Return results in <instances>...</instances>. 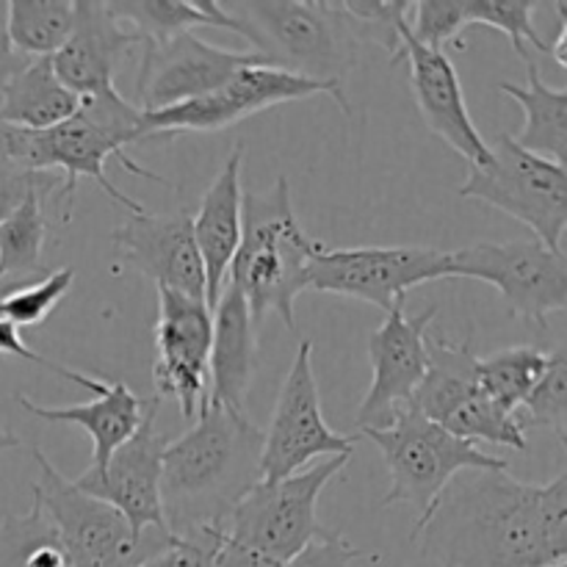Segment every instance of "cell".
Masks as SVG:
<instances>
[{"instance_id":"6da1fadb","label":"cell","mask_w":567,"mask_h":567,"mask_svg":"<svg viewBox=\"0 0 567 567\" xmlns=\"http://www.w3.org/2000/svg\"><path fill=\"white\" fill-rule=\"evenodd\" d=\"M421 548L441 567L567 563V471L526 485L507 471H463L432 507Z\"/></svg>"},{"instance_id":"7a4b0ae2","label":"cell","mask_w":567,"mask_h":567,"mask_svg":"<svg viewBox=\"0 0 567 567\" xmlns=\"http://www.w3.org/2000/svg\"><path fill=\"white\" fill-rule=\"evenodd\" d=\"M264 432L244 413L205 404L164 452L161 504L169 535L221 526L244 493L260 482Z\"/></svg>"},{"instance_id":"3957f363","label":"cell","mask_w":567,"mask_h":567,"mask_svg":"<svg viewBox=\"0 0 567 567\" xmlns=\"http://www.w3.org/2000/svg\"><path fill=\"white\" fill-rule=\"evenodd\" d=\"M138 122H142V109L122 97L120 89H109L103 94L81 97V109L70 120L48 127V131L9 127L6 158L31 172H64V186H61L59 199L66 203V208L75 197L78 181L86 177L127 214H144L147 208L127 197L122 188H116V183H111L109 172H105L109 158H114L131 175L166 183L164 177L138 166L127 155V144H136Z\"/></svg>"},{"instance_id":"277c9868","label":"cell","mask_w":567,"mask_h":567,"mask_svg":"<svg viewBox=\"0 0 567 567\" xmlns=\"http://www.w3.org/2000/svg\"><path fill=\"white\" fill-rule=\"evenodd\" d=\"M319 241L308 238L293 214L288 177H277L266 192H244L241 241L227 277L247 302L260 330L266 313H277L288 330H297L293 302L308 288V266Z\"/></svg>"},{"instance_id":"5b68a950","label":"cell","mask_w":567,"mask_h":567,"mask_svg":"<svg viewBox=\"0 0 567 567\" xmlns=\"http://www.w3.org/2000/svg\"><path fill=\"white\" fill-rule=\"evenodd\" d=\"M219 9L269 66L347 89L363 42L336 0H219Z\"/></svg>"},{"instance_id":"8992f818","label":"cell","mask_w":567,"mask_h":567,"mask_svg":"<svg viewBox=\"0 0 567 567\" xmlns=\"http://www.w3.org/2000/svg\"><path fill=\"white\" fill-rule=\"evenodd\" d=\"M352 454L327 457L288 480L258 482L221 524L216 567H280L324 532L316 507L324 487L347 468Z\"/></svg>"},{"instance_id":"52a82bcc","label":"cell","mask_w":567,"mask_h":567,"mask_svg":"<svg viewBox=\"0 0 567 567\" xmlns=\"http://www.w3.org/2000/svg\"><path fill=\"white\" fill-rule=\"evenodd\" d=\"M365 437L380 449L391 474V487L382 507L410 504L419 513L410 543L430 518L432 507L449 482L463 471H507V460L482 452L474 443L449 435L443 426L421 415L413 404L402 408L385 430H365Z\"/></svg>"},{"instance_id":"ba28073f","label":"cell","mask_w":567,"mask_h":567,"mask_svg":"<svg viewBox=\"0 0 567 567\" xmlns=\"http://www.w3.org/2000/svg\"><path fill=\"white\" fill-rule=\"evenodd\" d=\"M485 166H474L460 186V197L476 199L509 214L548 249H563L567 230L565 166L529 153L513 133H496L487 142Z\"/></svg>"},{"instance_id":"9c48e42d","label":"cell","mask_w":567,"mask_h":567,"mask_svg":"<svg viewBox=\"0 0 567 567\" xmlns=\"http://www.w3.org/2000/svg\"><path fill=\"white\" fill-rule=\"evenodd\" d=\"M31 457L39 471L31 485L33 502L53 520L72 567H136L169 543L172 535H133L114 507L78 491L75 482L59 474L42 446H33Z\"/></svg>"},{"instance_id":"30bf717a","label":"cell","mask_w":567,"mask_h":567,"mask_svg":"<svg viewBox=\"0 0 567 567\" xmlns=\"http://www.w3.org/2000/svg\"><path fill=\"white\" fill-rule=\"evenodd\" d=\"M327 94L338 103V109L347 116H352V105L347 100V89L327 86V83L308 81V78L291 75V72L275 70L269 64H249L238 70L225 86L205 97L188 100V103L172 105L164 111H150L138 122L136 144L142 138L155 136H177V133H210L225 131L247 116L269 111L275 105L293 103V100L316 97Z\"/></svg>"},{"instance_id":"8fae6325","label":"cell","mask_w":567,"mask_h":567,"mask_svg":"<svg viewBox=\"0 0 567 567\" xmlns=\"http://www.w3.org/2000/svg\"><path fill=\"white\" fill-rule=\"evenodd\" d=\"M452 277V255L435 247H324L308 266V288L369 302L382 313L408 291Z\"/></svg>"},{"instance_id":"7c38bea8","label":"cell","mask_w":567,"mask_h":567,"mask_svg":"<svg viewBox=\"0 0 567 567\" xmlns=\"http://www.w3.org/2000/svg\"><path fill=\"white\" fill-rule=\"evenodd\" d=\"M452 255V277L491 282L509 316L548 330V316L567 308L565 249H548L537 238L480 241Z\"/></svg>"},{"instance_id":"4fadbf2b","label":"cell","mask_w":567,"mask_h":567,"mask_svg":"<svg viewBox=\"0 0 567 567\" xmlns=\"http://www.w3.org/2000/svg\"><path fill=\"white\" fill-rule=\"evenodd\" d=\"M354 446L358 437L336 432L321 413L319 382L313 374V341H302L280 388L269 430L264 432L260 482L288 480L302 474L313 460L352 454Z\"/></svg>"},{"instance_id":"5bb4252c","label":"cell","mask_w":567,"mask_h":567,"mask_svg":"<svg viewBox=\"0 0 567 567\" xmlns=\"http://www.w3.org/2000/svg\"><path fill=\"white\" fill-rule=\"evenodd\" d=\"M214 313L205 299L158 288L155 319V399H172L186 421H197L208 404V360Z\"/></svg>"},{"instance_id":"9a60e30c","label":"cell","mask_w":567,"mask_h":567,"mask_svg":"<svg viewBox=\"0 0 567 567\" xmlns=\"http://www.w3.org/2000/svg\"><path fill=\"white\" fill-rule=\"evenodd\" d=\"M161 399H150L144 419L131 441L122 443L109 457L105 468L89 471L75 480L78 491L100 498L114 507L127 520L136 537L147 532H166L164 504H161V474H164V452L169 437L155 426Z\"/></svg>"},{"instance_id":"2e32d148","label":"cell","mask_w":567,"mask_h":567,"mask_svg":"<svg viewBox=\"0 0 567 567\" xmlns=\"http://www.w3.org/2000/svg\"><path fill=\"white\" fill-rule=\"evenodd\" d=\"M138 50L142 61L136 75V97L144 114L205 97L225 86L244 66L266 64L252 50L216 48L192 31L169 42L138 44Z\"/></svg>"},{"instance_id":"e0dca14e","label":"cell","mask_w":567,"mask_h":567,"mask_svg":"<svg viewBox=\"0 0 567 567\" xmlns=\"http://www.w3.org/2000/svg\"><path fill=\"white\" fill-rule=\"evenodd\" d=\"M437 308L408 316L404 302L393 305L385 321L369 336L371 388L358 410V430H385L402 408L413 402L426 374V327L435 321Z\"/></svg>"},{"instance_id":"ac0fdd59","label":"cell","mask_w":567,"mask_h":567,"mask_svg":"<svg viewBox=\"0 0 567 567\" xmlns=\"http://www.w3.org/2000/svg\"><path fill=\"white\" fill-rule=\"evenodd\" d=\"M114 258L127 269L186 297L205 299V271L192 233V214H131L111 233Z\"/></svg>"},{"instance_id":"d6986e66","label":"cell","mask_w":567,"mask_h":567,"mask_svg":"<svg viewBox=\"0 0 567 567\" xmlns=\"http://www.w3.org/2000/svg\"><path fill=\"white\" fill-rule=\"evenodd\" d=\"M399 37H402L399 39V50L391 61H408L410 89H413V100L421 120L443 144H449L454 153L463 155L471 169L485 166L487 158H491L487 142L476 131L474 120H471L463 83H460V75L449 53L430 50L415 42L410 37V22H404Z\"/></svg>"},{"instance_id":"ffe728a7","label":"cell","mask_w":567,"mask_h":567,"mask_svg":"<svg viewBox=\"0 0 567 567\" xmlns=\"http://www.w3.org/2000/svg\"><path fill=\"white\" fill-rule=\"evenodd\" d=\"M138 50V39L100 0H78L75 22L64 48L53 55L55 75L78 97L103 94L114 86L116 70Z\"/></svg>"},{"instance_id":"44dd1931","label":"cell","mask_w":567,"mask_h":567,"mask_svg":"<svg viewBox=\"0 0 567 567\" xmlns=\"http://www.w3.org/2000/svg\"><path fill=\"white\" fill-rule=\"evenodd\" d=\"M241 164L244 147L238 144L192 216L194 244L205 271V305L210 313L225 291L227 271L241 241Z\"/></svg>"},{"instance_id":"7402d4cb","label":"cell","mask_w":567,"mask_h":567,"mask_svg":"<svg viewBox=\"0 0 567 567\" xmlns=\"http://www.w3.org/2000/svg\"><path fill=\"white\" fill-rule=\"evenodd\" d=\"M258 363V327L241 293L227 282L214 308V338L208 360V402L244 413Z\"/></svg>"},{"instance_id":"603a6c76","label":"cell","mask_w":567,"mask_h":567,"mask_svg":"<svg viewBox=\"0 0 567 567\" xmlns=\"http://www.w3.org/2000/svg\"><path fill=\"white\" fill-rule=\"evenodd\" d=\"M17 402L33 419H42L48 424H66L78 426L92 437V463L89 471L105 468L111 454L131 441L133 432L138 430L144 419L147 402L138 399L125 382H109L105 380L103 391L97 393L94 402L83 404H66V408H44V404L31 402L25 393H17Z\"/></svg>"},{"instance_id":"cb8c5ba5","label":"cell","mask_w":567,"mask_h":567,"mask_svg":"<svg viewBox=\"0 0 567 567\" xmlns=\"http://www.w3.org/2000/svg\"><path fill=\"white\" fill-rule=\"evenodd\" d=\"M81 109V97L64 86L53 59H31L0 83V122L20 131H48Z\"/></svg>"},{"instance_id":"d4e9b609","label":"cell","mask_w":567,"mask_h":567,"mask_svg":"<svg viewBox=\"0 0 567 567\" xmlns=\"http://www.w3.org/2000/svg\"><path fill=\"white\" fill-rule=\"evenodd\" d=\"M53 188L55 175L42 172L20 208L0 225V288L3 291L25 286L31 277L44 271V249H48L50 236L44 203Z\"/></svg>"},{"instance_id":"484cf974","label":"cell","mask_w":567,"mask_h":567,"mask_svg":"<svg viewBox=\"0 0 567 567\" xmlns=\"http://www.w3.org/2000/svg\"><path fill=\"white\" fill-rule=\"evenodd\" d=\"M504 94L518 100L524 109V127L513 136L529 153L565 166L567 158V89L548 86L540 78L537 61H526V86L502 83Z\"/></svg>"},{"instance_id":"4316f807","label":"cell","mask_w":567,"mask_h":567,"mask_svg":"<svg viewBox=\"0 0 567 567\" xmlns=\"http://www.w3.org/2000/svg\"><path fill=\"white\" fill-rule=\"evenodd\" d=\"M426 374L419 391L413 393V408L437 426L446 424L449 415L468 402L476 391V354L471 343H449L443 338H426Z\"/></svg>"},{"instance_id":"83f0119b","label":"cell","mask_w":567,"mask_h":567,"mask_svg":"<svg viewBox=\"0 0 567 567\" xmlns=\"http://www.w3.org/2000/svg\"><path fill=\"white\" fill-rule=\"evenodd\" d=\"M105 6L127 31H133L138 44L169 42L197 25L230 31L219 0H105Z\"/></svg>"},{"instance_id":"f1b7e54d","label":"cell","mask_w":567,"mask_h":567,"mask_svg":"<svg viewBox=\"0 0 567 567\" xmlns=\"http://www.w3.org/2000/svg\"><path fill=\"white\" fill-rule=\"evenodd\" d=\"M75 22L72 0H11L6 3V37L11 53L53 59Z\"/></svg>"},{"instance_id":"f546056e","label":"cell","mask_w":567,"mask_h":567,"mask_svg":"<svg viewBox=\"0 0 567 567\" xmlns=\"http://www.w3.org/2000/svg\"><path fill=\"white\" fill-rule=\"evenodd\" d=\"M551 354L535 347H509L487 358H476V382L482 393L507 413L518 415L529 393L548 371Z\"/></svg>"},{"instance_id":"4dcf8cb0","label":"cell","mask_w":567,"mask_h":567,"mask_svg":"<svg viewBox=\"0 0 567 567\" xmlns=\"http://www.w3.org/2000/svg\"><path fill=\"white\" fill-rule=\"evenodd\" d=\"M0 567H72L53 520L37 502L25 515L0 520Z\"/></svg>"},{"instance_id":"1f68e13d","label":"cell","mask_w":567,"mask_h":567,"mask_svg":"<svg viewBox=\"0 0 567 567\" xmlns=\"http://www.w3.org/2000/svg\"><path fill=\"white\" fill-rule=\"evenodd\" d=\"M443 430L449 435L460 437V441L474 443V446L487 443V446H504L515 449V452H526L529 449V441H526V432L520 426L518 415L498 408L493 399H487L482 393V388L468 402H463L449 415Z\"/></svg>"},{"instance_id":"d6a6232c","label":"cell","mask_w":567,"mask_h":567,"mask_svg":"<svg viewBox=\"0 0 567 567\" xmlns=\"http://www.w3.org/2000/svg\"><path fill=\"white\" fill-rule=\"evenodd\" d=\"M537 0H463L465 25H485L502 31L513 42V50L524 61H532V50L548 55V42L537 33L532 14Z\"/></svg>"},{"instance_id":"836d02e7","label":"cell","mask_w":567,"mask_h":567,"mask_svg":"<svg viewBox=\"0 0 567 567\" xmlns=\"http://www.w3.org/2000/svg\"><path fill=\"white\" fill-rule=\"evenodd\" d=\"M72 282H75V269L64 266V269L50 271L44 280L3 291V297H0V319L11 321L14 327L44 324L48 316L61 305V299L70 293Z\"/></svg>"},{"instance_id":"e575fe53","label":"cell","mask_w":567,"mask_h":567,"mask_svg":"<svg viewBox=\"0 0 567 567\" xmlns=\"http://www.w3.org/2000/svg\"><path fill=\"white\" fill-rule=\"evenodd\" d=\"M520 426H548L559 443L567 441V360L563 349L551 354L548 371L518 410Z\"/></svg>"},{"instance_id":"d590c367","label":"cell","mask_w":567,"mask_h":567,"mask_svg":"<svg viewBox=\"0 0 567 567\" xmlns=\"http://www.w3.org/2000/svg\"><path fill=\"white\" fill-rule=\"evenodd\" d=\"M336 6L349 17L360 42L380 44L391 53V59L396 55L402 39L399 33L413 14L410 0H336Z\"/></svg>"},{"instance_id":"8d00e7d4","label":"cell","mask_w":567,"mask_h":567,"mask_svg":"<svg viewBox=\"0 0 567 567\" xmlns=\"http://www.w3.org/2000/svg\"><path fill=\"white\" fill-rule=\"evenodd\" d=\"M463 0H419L410 14V37L430 50L449 53V48L465 50Z\"/></svg>"},{"instance_id":"74e56055","label":"cell","mask_w":567,"mask_h":567,"mask_svg":"<svg viewBox=\"0 0 567 567\" xmlns=\"http://www.w3.org/2000/svg\"><path fill=\"white\" fill-rule=\"evenodd\" d=\"M219 548L221 526H203V529L172 535L161 551H155L136 567H216Z\"/></svg>"},{"instance_id":"f35d334b","label":"cell","mask_w":567,"mask_h":567,"mask_svg":"<svg viewBox=\"0 0 567 567\" xmlns=\"http://www.w3.org/2000/svg\"><path fill=\"white\" fill-rule=\"evenodd\" d=\"M0 354H3V358H14V360H25V363H33V365H42V369H48L50 374L61 377V380L75 382V385L86 388V391H92V393H100L105 385V380H92V377L81 374V371L66 369V365L53 363V360H48V358H42L39 352H33V349L22 341L20 327H14L11 321H6V319H0Z\"/></svg>"},{"instance_id":"ab89813d","label":"cell","mask_w":567,"mask_h":567,"mask_svg":"<svg viewBox=\"0 0 567 567\" xmlns=\"http://www.w3.org/2000/svg\"><path fill=\"white\" fill-rule=\"evenodd\" d=\"M358 559H363V551H360V548H354L352 543L343 535H338V532L324 529L319 537H313L297 557H291L280 567H352V563H358Z\"/></svg>"},{"instance_id":"60d3db41","label":"cell","mask_w":567,"mask_h":567,"mask_svg":"<svg viewBox=\"0 0 567 567\" xmlns=\"http://www.w3.org/2000/svg\"><path fill=\"white\" fill-rule=\"evenodd\" d=\"M39 175H42V172L22 169L14 161L0 158V225L20 208L22 199H25L28 192L33 188V183L39 181Z\"/></svg>"},{"instance_id":"b9f144b4","label":"cell","mask_w":567,"mask_h":567,"mask_svg":"<svg viewBox=\"0 0 567 567\" xmlns=\"http://www.w3.org/2000/svg\"><path fill=\"white\" fill-rule=\"evenodd\" d=\"M11 70H14V53H11L9 37H6V3L0 0V83Z\"/></svg>"},{"instance_id":"7bdbcfd3","label":"cell","mask_w":567,"mask_h":567,"mask_svg":"<svg viewBox=\"0 0 567 567\" xmlns=\"http://www.w3.org/2000/svg\"><path fill=\"white\" fill-rule=\"evenodd\" d=\"M17 446H20V437L11 435V432L3 430V424H0V454L11 452V449H17Z\"/></svg>"},{"instance_id":"ee69618b","label":"cell","mask_w":567,"mask_h":567,"mask_svg":"<svg viewBox=\"0 0 567 567\" xmlns=\"http://www.w3.org/2000/svg\"><path fill=\"white\" fill-rule=\"evenodd\" d=\"M6 144H9V125L0 122V158H6Z\"/></svg>"},{"instance_id":"f6af8a7d","label":"cell","mask_w":567,"mask_h":567,"mask_svg":"<svg viewBox=\"0 0 567 567\" xmlns=\"http://www.w3.org/2000/svg\"><path fill=\"white\" fill-rule=\"evenodd\" d=\"M551 567H567V563H559V565H551Z\"/></svg>"}]
</instances>
